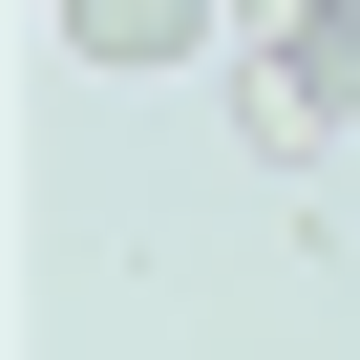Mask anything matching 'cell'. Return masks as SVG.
I'll return each instance as SVG.
<instances>
[{
    "label": "cell",
    "instance_id": "2",
    "mask_svg": "<svg viewBox=\"0 0 360 360\" xmlns=\"http://www.w3.org/2000/svg\"><path fill=\"white\" fill-rule=\"evenodd\" d=\"M43 22H64L85 64H191V43H212V0H43Z\"/></svg>",
    "mask_w": 360,
    "mask_h": 360
},
{
    "label": "cell",
    "instance_id": "1",
    "mask_svg": "<svg viewBox=\"0 0 360 360\" xmlns=\"http://www.w3.org/2000/svg\"><path fill=\"white\" fill-rule=\"evenodd\" d=\"M233 43H255V148L360 127V0H233Z\"/></svg>",
    "mask_w": 360,
    "mask_h": 360
}]
</instances>
